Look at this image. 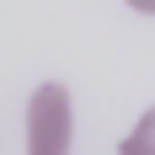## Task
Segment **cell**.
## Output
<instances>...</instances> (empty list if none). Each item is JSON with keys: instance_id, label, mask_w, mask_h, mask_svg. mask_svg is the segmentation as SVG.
<instances>
[{"instance_id": "cell-1", "label": "cell", "mask_w": 155, "mask_h": 155, "mask_svg": "<svg viewBox=\"0 0 155 155\" xmlns=\"http://www.w3.org/2000/svg\"><path fill=\"white\" fill-rule=\"evenodd\" d=\"M75 150V102L59 80H43L27 102V155H70Z\"/></svg>"}, {"instance_id": "cell-2", "label": "cell", "mask_w": 155, "mask_h": 155, "mask_svg": "<svg viewBox=\"0 0 155 155\" xmlns=\"http://www.w3.org/2000/svg\"><path fill=\"white\" fill-rule=\"evenodd\" d=\"M118 155H155V107H144V118L128 128V139L118 144Z\"/></svg>"}, {"instance_id": "cell-3", "label": "cell", "mask_w": 155, "mask_h": 155, "mask_svg": "<svg viewBox=\"0 0 155 155\" xmlns=\"http://www.w3.org/2000/svg\"><path fill=\"white\" fill-rule=\"evenodd\" d=\"M123 5H134L139 16H155V0H123Z\"/></svg>"}]
</instances>
